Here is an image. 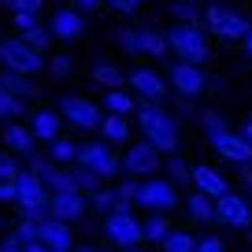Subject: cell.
Masks as SVG:
<instances>
[{
	"label": "cell",
	"mask_w": 252,
	"mask_h": 252,
	"mask_svg": "<svg viewBox=\"0 0 252 252\" xmlns=\"http://www.w3.org/2000/svg\"><path fill=\"white\" fill-rule=\"evenodd\" d=\"M137 126H141L145 141H152L159 152H174L178 145V123L156 104H137Z\"/></svg>",
	"instance_id": "1"
},
{
	"label": "cell",
	"mask_w": 252,
	"mask_h": 252,
	"mask_svg": "<svg viewBox=\"0 0 252 252\" xmlns=\"http://www.w3.org/2000/svg\"><path fill=\"white\" fill-rule=\"evenodd\" d=\"M0 63H4L8 71H19V74H37L41 67H45L41 48L26 45L23 37H4L0 41Z\"/></svg>",
	"instance_id": "2"
},
{
	"label": "cell",
	"mask_w": 252,
	"mask_h": 252,
	"mask_svg": "<svg viewBox=\"0 0 252 252\" xmlns=\"http://www.w3.org/2000/svg\"><path fill=\"white\" fill-rule=\"evenodd\" d=\"M167 41H171V48L182 56V60H189V63H204V60H208L204 30H197L193 23H182V26H174V30L167 33Z\"/></svg>",
	"instance_id": "3"
},
{
	"label": "cell",
	"mask_w": 252,
	"mask_h": 252,
	"mask_svg": "<svg viewBox=\"0 0 252 252\" xmlns=\"http://www.w3.org/2000/svg\"><path fill=\"white\" fill-rule=\"evenodd\" d=\"M104 230H108V237L119 249H141V241H145V222H137L134 212H111Z\"/></svg>",
	"instance_id": "4"
},
{
	"label": "cell",
	"mask_w": 252,
	"mask_h": 252,
	"mask_svg": "<svg viewBox=\"0 0 252 252\" xmlns=\"http://www.w3.org/2000/svg\"><path fill=\"white\" fill-rule=\"evenodd\" d=\"M137 204L149 208V212H171V208L178 204V182H159V178L141 182Z\"/></svg>",
	"instance_id": "5"
},
{
	"label": "cell",
	"mask_w": 252,
	"mask_h": 252,
	"mask_svg": "<svg viewBox=\"0 0 252 252\" xmlns=\"http://www.w3.org/2000/svg\"><path fill=\"white\" fill-rule=\"evenodd\" d=\"M208 30L219 33L222 41H241L245 33H249V23H245L237 11L222 8V4H212V8H208Z\"/></svg>",
	"instance_id": "6"
},
{
	"label": "cell",
	"mask_w": 252,
	"mask_h": 252,
	"mask_svg": "<svg viewBox=\"0 0 252 252\" xmlns=\"http://www.w3.org/2000/svg\"><path fill=\"white\" fill-rule=\"evenodd\" d=\"M60 115L67 119L71 126H78V130H96V126H100V119H104L96 104L82 100V96H71V93L60 100Z\"/></svg>",
	"instance_id": "7"
},
{
	"label": "cell",
	"mask_w": 252,
	"mask_h": 252,
	"mask_svg": "<svg viewBox=\"0 0 252 252\" xmlns=\"http://www.w3.org/2000/svg\"><path fill=\"white\" fill-rule=\"evenodd\" d=\"M78 163H82V167H89V171H96L100 178H111V174L119 171L115 152H111L104 141H89V145H82V149H78Z\"/></svg>",
	"instance_id": "8"
},
{
	"label": "cell",
	"mask_w": 252,
	"mask_h": 252,
	"mask_svg": "<svg viewBox=\"0 0 252 252\" xmlns=\"http://www.w3.org/2000/svg\"><path fill=\"white\" fill-rule=\"evenodd\" d=\"M123 48L126 52H149V56H167L171 41L167 33H156V30H123Z\"/></svg>",
	"instance_id": "9"
},
{
	"label": "cell",
	"mask_w": 252,
	"mask_h": 252,
	"mask_svg": "<svg viewBox=\"0 0 252 252\" xmlns=\"http://www.w3.org/2000/svg\"><path fill=\"white\" fill-rule=\"evenodd\" d=\"M215 215H219V222L237 226V230L252 226V212H249V204H245V197H237V193H222V197H215Z\"/></svg>",
	"instance_id": "10"
},
{
	"label": "cell",
	"mask_w": 252,
	"mask_h": 252,
	"mask_svg": "<svg viewBox=\"0 0 252 252\" xmlns=\"http://www.w3.org/2000/svg\"><path fill=\"white\" fill-rule=\"evenodd\" d=\"M48 208H52V215H56V219H63V222L86 219V212H89V204H86V193H82V189L52 193V197H48Z\"/></svg>",
	"instance_id": "11"
},
{
	"label": "cell",
	"mask_w": 252,
	"mask_h": 252,
	"mask_svg": "<svg viewBox=\"0 0 252 252\" xmlns=\"http://www.w3.org/2000/svg\"><path fill=\"white\" fill-rule=\"evenodd\" d=\"M171 86H174V93H182V96H197L200 89H204V71L189 60L174 63L171 67Z\"/></svg>",
	"instance_id": "12"
},
{
	"label": "cell",
	"mask_w": 252,
	"mask_h": 252,
	"mask_svg": "<svg viewBox=\"0 0 252 252\" xmlns=\"http://www.w3.org/2000/svg\"><path fill=\"white\" fill-rule=\"evenodd\" d=\"M15 186H19V208H33V204H48V186L41 182V174H33V171H23L15 178Z\"/></svg>",
	"instance_id": "13"
},
{
	"label": "cell",
	"mask_w": 252,
	"mask_h": 252,
	"mask_svg": "<svg viewBox=\"0 0 252 252\" xmlns=\"http://www.w3.org/2000/svg\"><path fill=\"white\" fill-rule=\"evenodd\" d=\"M126 82L134 86V93H141L145 100H163L167 96V82L159 78L156 71H149V67H137V71L126 74Z\"/></svg>",
	"instance_id": "14"
},
{
	"label": "cell",
	"mask_w": 252,
	"mask_h": 252,
	"mask_svg": "<svg viewBox=\"0 0 252 252\" xmlns=\"http://www.w3.org/2000/svg\"><path fill=\"white\" fill-rule=\"evenodd\" d=\"M212 149L219 152L222 159L237 163V167H241V163H252V141H249L245 134H234V130H230V134H226V137H219Z\"/></svg>",
	"instance_id": "15"
},
{
	"label": "cell",
	"mask_w": 252,
	"mask_h": 252,
	"mask_svg": "<svg viewBox=\"0 0 252 252\" xmlns=\"http://www.w3.org/2000/svg\"><path fill=\"white\" fill-rule=\"evenodd\" d=\"M156 163H159V149L152 141L134 145V149L126 152V159H123V167L130 174H152V171H156Z\"/></svg>",
	"instance_id": "16"
},
{
	"label": "cell",
	"mask_w": 252,
	"mask_h": 252,
	"mask_svg": "<svg viewBox=\"0 0 252 252\" xmlns=\"http://www.w3.org/2000/svg\"><path fill=\"white\" fill-rule=\"evenodd\" d=\"M41 241L48 245V249L52 252H74V237H71V226H67V222L63 219H45L41 222Z\"/></svg>",
	"instance_id": "17"
},
{
	"label": "cell",
	"mask_w": 252,
	"mask_h": 252,
	"mask_svg": "<svg viewBox=\"0 0 252 252\" xmlns=\"http://www.w3.org/2000/svg\"><path fill=\"white\" fill-rule=\"evenodd\" d=\"M48 30H52L56 37H63V41H74L82 30H86V23H82V11H78V8L56 11V15H52V26H48Z\"/></svg>",
	"instance_id": "18"
},
{
	"label": "cell",
	"mask_w": 252,
	"mask_h": 252,
	"mask_svg": "<svg viewBox=\"0 0 252 252\" xmlns=\"http://www.w3.org/2000/svg\"><path fill=\"white\" fill-rule=\"evenodd\" d=\"M193 186L200 189V193H208V197H222V193H230V186H226V178H222L215 167H193Z\"/></svg>",
	"instance_id": "19"
},
{
	"label": "cell",
	"mask_w": 252,
	"mask_h": 252,
	"mask_svg": "<svg viewBox=\"0 0 252 252\" xmlns=\"http://www.w3.org/2000/svg\"><path fill=\"white\" fill-rule=\"evenodd\" d=\"M0 89H8V93H15V96H23V100H33V96H41V89L33 86L26 74H19V71H0Z\"/></svg>",
	"instance_id": "20"
},
{
	"label": "cell",
	"mask_w": 252,
	"mask_h": 252,
	"mask_svg": "<svg viewBox=\"0 0 252 252\" xmlns=\"http://www.w3.org/2000/svg\"><path fill=\"white\" fill-rule=\"evenodd\" d=\"M60 111H37V115L30 119V130L37 141H56L60 137Z\"/></svg>",
	"instance_id": "21"
},
{
	"label": "cell",
	"mask_w": 252,
	"mask_h": 252,
	"mask_svg": "<svg viewBox=\"0 0 252 252\" xmlns=\"http://www.w3.org/2000/svg\"><path fill=\"white\" fill-rule=\"evenodd\" d=\"M33 130H26V126H19V123H8L4 126V145H8L11 152H23V156H30L33 152Z\"/></svg>",
	"instance_id": "22"
},
{
	"label": "cell",
	"mask_w": 252,
	"mask_h": 252,
	"mask_svg": "<svg viewBox=\"0 0 252 252\" xmlns=\"http://www.w3.org/2000/svg\"><path fill=\"white\" fill-rule=\"evenodd\" d=\"M189 219L193 222H215L219 215H215V197H208V193H193L189 197Z\"/></svg>",
	"instance_id": "23"
},
{
	"label": "cell",
	"mask_w": 252,
	"mask_h": 252,
	"mask_svg": "<svg viewBox=\"0 0 252 252\" xmlns=\"http://www.w3.org/2000/svg\"><path fill=\"white\" fill-rule=\"evenodd\" d=\"M100 134H104V141H111V145L126 141V134H130V123H126V115H115V111H108V115L100 119Z\"/></svg>",
	"instance_id": "24"
},
{
	"label": "cell",
	"mask_w": 252,
	"mask_h": 252,
	"mask_svg": "<svg viewBox=\"0 0 252 252\" xmlns=\"http://www.w3.org/2000/svg\"><path fill=\"white\" fill-rule=\"evenodd\" d=\"M78 149L82 145H74V141H67V137H56V141H48V156L56 159V163H78Z\"/></svg>",
	"instance_id": "25"
},
{
	"label": "cell",
	"mask_w": 252,
	"mask_h": 252,
	"mask_svg": "<svg viewBox=\"0 0 252 252\" xmlns=\"http://www.w3.org/2000/svg\"><path fill=\"white\" fill-rule=\"evenodd\" d=\"M104 108L115 111V115H130V111H137V100L130 93H123V89H108L104 93Z\"/></svg>",
	"instance_id": "26"
},
{
	"label": "cell",
	"mask_w": 252,
	"mask_h": 252,
	"mask_svg": "<svg viewBox=\"0 0 252 252\" xmlns=\"http://www.w3.org/2000/svg\"><path fill=\"white\" fill-rule=\"evenodd\" d=\"M93 82H100V86H108V89H119L126 82V74L119 71L115 63H96L93 67Z\"/></svg>",
	"instance_id": "27"
},
{
	"label": "cell",
	"mask_w": 252,
	"mask_h": 252,
	"mask_svg": "<svg viewBox=\"0 0 252 252\" xmlns=\"http://www.w3.org/2000/svg\"><path fill=\"white\" fill-rule=\"evenodd\" d=\"M19 115H26V100L23 96H15V93H8V89H0V119H19Z\"/></svg>",
	"instance_id": "28"
},
{
	"label": "cell",
	"mask_w": 252,
	"mask_h": 252,
	"mask_svg": "<svg viewBox=\"0 0 252 252\" xmlns=\"http://www.w3.org/2000/svg\"><path fill=\"white\" fill-rule=\"evenodd\" d=\"M171 234V222H167V215L163 212H156V215H149L145 219V241H163V237Z\"/></svg>",
	"instance_id": "29"
},
{
	"label": "cell",
	"mask_w": 252,
	"mask_h": 252,
	"mask_svg": "<svg viewBox=\"0 0 252 252\" xmlns=\"http://www.w3.org/2000/svg\"><path fill=\"white\" fill-rule=\"evenodd\" d=\"M200 126H204V137L208 141H219V137H226L230 134V126L222 123V115H215V111H204V115H200Z\"/></svg>",
	"instance_id": "30"
},
{
	"label": "cell",
	"mask_w": 252,
	"mask_h": 252,
	"mask_svg": "<svg viewBox=\"0 0 252 252\" xmlns=\"http://www.w3.org/2000/svg\"><path fill=\"white\" fill-rule=\"evenodd\" d=\"M71 174H74V186H78L82 189V193H96V189H100V174H96V171H89V167H71Z\"/></svg>",
	"instance_id": "31"
},
{
	"label": "cell",
	"mask_w": 252,
	"mask_h": 252,
	"mask_svg": "<svg viewBox=\"0 0 252 252\" xmlns=\"http://www.w3.org/2000/svg\"><path fill=\"white\" fill-rule=\"evenodd\" d=\"M159 249H163V252H193L197 241H193L189 234H182V230H171V234L159 241Z\"/></svg>",
	"instance_id": "32"
},
{
	"label": "cell",
	"mask_w": 252,
	"mask_h": 252,
	"mask_svg": "<svg viewBox=\"0 0 252 252\" xmlns=\"http://www.w3.org/2000/svg\"><path fill=\"white\" fill-rule=\"evenodd\" d=\"M89 204H93V212H115V189H96V193H89Z\"/></svg>",
	"instance_id": "33"
},
{
	"label": "cell",
	"mask_w": 252,
	"mask_h": 252,
	"mask_svg": "<svg viewBox=\"0 0 252 252\" xmlns=\"http://www.w3.org/2000/svg\"><path fill=\"white\" fill-rule=\"evenodd\" d=\"M167 171H171V182H193V167H189L186 159H178V156L167 159Z\"/></svg>",
	"instance_id": "34"
},
{
	"label": "cell",
	"mask_w": 252,
	"mask_h": 252,
	"mask_svg": "<svg viewBox=\"0 0 252 252\" xmlns=\"http://www.w3.org/2000/svg\"><path fill=\"white\" fill-rule=\"evenodd\" d=\"M23 41L45 52V48H48V41H52V30H45V26H33V30H26V33H23Z\"/></svg>",
	"instance_id": "35"
},
{
	"label": "cell",
	"mask_w": 252,
	"mask_h": 252,
	"mask_svg": "<svg viewBox=\"0 0 252 252\" xmlns=\"http://www.w3.org/2000/svg\"><path fill=\"white\" fill-rule=\"evenodd\" d=\"M15 237H19V241H41V222H33V219H23V222H19V226H15Z\"/></svg>",
	"instance_id": "36"
},
{
	"label": "cell",
	"mask_w": 252,
	"mask_h": 252,
	"mask_svg": "<svg viewBox=\"0 0 252 252\" xmlns=\"http://www.w3.org/2000/svg\"><path fill=\"white\" fill-rule=\"evenodd\" d=\"M19 163H15V156L11 152H0V182H15L19 178Z\"/></svg>",
	"instance_id": "37"
},
{
	"label": "cell",
	"mask_w": 252,
	"mask_h": 252,
	"mask_svg": "<svg viewBox=\"0 0 252 252\" xmlns=\"http://www.w3.org/2000/svg\"><path fill=\"white\" fill-rule=\"evenodd\" d=\"M171 8H174V15H178L182 23H197V0H174Z\"/></svg>",
	"instance_id": "38"
},
{
	"label": "cell",
	"mask_w": 252,
	"mask_h": 252,
	"mask_svg": "<svg viewBox=\"0 0 252 252\" xmlns=\"http://www.w3.org/2000/svg\"><path fill=\"white\" fill-rule=\"evenodd\" d=\"M11 19H15V30H19V33L41 26V23H37V11H11Z\"/></svg>",
	"instance_id": "39"
},
{
	"label": "cell",
	"mask_w": 252,
	"mask_h": 252,
	"mask_svg": "<svg viewBox=\"0 0 252 252\" xmlns=\"http://www.w3.org/2000/svg\"><path fill=\"white\" fill-rule=\"evenodd\" d=\"M48 71H52L56 78H67V74L74 71V63H71V56H56V60H48Z\"/></svg>",
	"instance_id": "40"
},
{
	"label": "cell",
	"mask_w": 252,
	"mask_h": 252,
	"mask_svg": "<svg viewBox=\"0 0 252 252\" xmlns=\"http://www.w3.org/2000/svg\"><path fill=\"white\" fill-rule=\"evenodd\" d=\"M4 4H8L11 11H41L45 0H4Z\"/></svg>",
	"instance_id": "41"
},
{
	"label": "cell",
	"mask_w": 252,
	"mask_h": 252,
	"mask_svg": "<svg viewBox=\"0 0 252 252\" xmlns=\"http://www.w3.org/2000/svg\"><path fill=\"white\" fill-rule=\"evenodd\" d=\"M0 200H15L19 204V186L15 182H0Z\"/></svg>",
	"instance_id": "42"
},
{
	"label": "cell",
	"mask_w": 252,
	"mask_h": 252,
	"mask_svg": "<svg viewBox=\"0 0 252 252\" xmlns=\"http://www.w3.org/2000/svg\"><path fill=\"white\" fill-rule=\"evenodd\" d=\"M193 252H222V241H219V237H204V241H197Z\"/></svg>",
	"instance_id": "43"
},
{
	"label": "cell",
	"mask_w": 252,
	"mask_h": 252,
	"mask_svg": "<svg viewBox=\"0 0 252 252\" xmlns=\"http://www.w3.org/2000/svg\"><path fill=\"white\" fill-rule=\"evenodd\" d=\"M104 4H111L115 11H137V4H141V0H104Z\"/></svg>",
	"instance_id": "44"
},
{
	"label": "cell",
	"mask_w": 252,
	"mask_h": 252,
	"mask_svg": "<svg viewBox=\"0 0 252 252\" xmlns=\"http://www.w3.org/2000/svg\"><path fill=\"white\" fill-rule=\"evenodd\" d=\"M0 252H23V241H19V237L11 234L8 241H0Z\"/></svg>",
	"instance_id": "45"
},
{
	"label": "cell",
	"mask_w": 252,
	"mask_h": 252,
	"mask_svg": "<svg viewBox=\"0 0 252 252\" xmlns=\"http://www.w3.org/2000/svg\"><path fill=\"white\" fill-rule=\"evenodd\" d=\"M23 252H52V249H48L45 241H26V245H23Z\"/></svg>",
	"instance_id": "46"
},
{
	"label": "cell",
	"mask_w": 252,
	"mask_h": 252,
	"mask_svg": "<svg viewBox=\"0 0 252 252\" xmlns=\"http://www.w3.org/2000/svg\"><path fill=\"white\" fill-rule=\"evenodd\" d=\"M241 182H245V189L252 193V163H241Z\"/></svg>",
	"instance_id": "47"
},
{
	"label": "cell",
	"mask_w": 252,
	"mask_h": 252,
	"mask_svg": "<svg viewBox=\"0 0 252 252\" xmlns=\"http://www.w3.org/2000/svg\"><path fill=\"white\" fill-rule=\"evenodd\" d=\"M74 8L78 11H93V8H100V0H74Z\"/></svg>",
	"instance_id": "48"
},
{
	"label": "cell",
	"mask_w": 252,
	"mask_h": 252,
	"mask_svg": "<svg viewBox=\"0 0 252 252\" xmlns=\"http://www.w3.org/2000/svg\"><path fill=\"white\" fill-rule=\"evenodd\" d=\"M241 45H245V52L252 56V26H249V33H245V37H241Z\"/></svg>",
	"instance_id": "49"
},
{
	"label": "cell",
	"mask_w": 252,
	"mask_h": 252,
	"mask_svg": "<svg viewBox=\"0 0 252 252\" xmlns=\"http://www.w3.org/2000/svg\"><path fill=\"white\" fill-rule=\"evenodd\" d=\"M245 137H249V141H252V115L245 119Z\"/></svg>",
	"instance_id": "50"
},
{
	"label": "cell",
	"mask_w": 252,
	"mask_h": 252,
	"mask_svg": "<svg viewBox=\"0 0 252 252\" xmlns=\"http://www.w3.org/2000/svg\"><path fill=\"white\" fill-rule=\"evenodd\" d=\"M74 252H104V249H74Z\"/></svg>",
	"instance_id": "51"
},
{
	"label": "cell",
	"mask_w": 252,
	"mask_h": 252,
	"mask_svg": "<svg viewBox=\"0 0 252 252\" xmlns=\"http://www.w3.org/2000/svg\"><path fill=\"white\" fill-rule=\"evenodd\" d=\"M126 252H141V249H126Z\"/></svg>",
	"instance_id": "52"
}]
</instances>
